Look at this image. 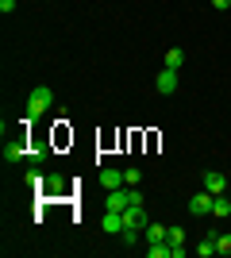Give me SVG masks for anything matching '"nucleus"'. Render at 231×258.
Here are the masks:
<instances>
[{
    "label": "nucleus",
    "mask_w": 231,
    "mask_h": 258,
    "mask_svg": "<svg viewBox=\"0 0 231 258\" xmlns=\"http://www.w3.org/2000/svg\"><path fill=\"white\" fill-rule=\"evenodd\" d=\"M139 181H143V170H139V166H127V170H123V185H127V189H135Z\"/></svg>",
    "instance_id": "15"
},
{
    "label": "nucleus",
    "mask_w": 231,
    "mask_h": 258,
    "mask_svg": "<svg viewBox=\"0 0 231 258\" xmlns=\"http://www.w3.org/2000/svg\"><path fill=\"white\" fill-rule=\"evenodd\" d=\"M177 85H181V81H177V70H158V77H154V89H158V93H162V97H170V93H177Z\"/></svg>",
    "instance_id": "2"
},
{
    "label": "nucleus",
    "mask_w": 231,
    "mask_h": 258,
    "mask_svg": "<svg viewBox=\"0 0 231 258\" xmlns=\"http://www.w3.org/2000/svg\"><path fill=\"white\" fill-rule=\"evenodd\" d=\"M189 212H197V216H212V193H208V189L193 193V201H189Z\"/></svg>",
    "instance_id": "5"
},
{
    "label": "nucleus",
    "mask_w": 231,
    "mask_h": 258,
    "mask_svg": "<svg viewBox=\"0 0 231 258\" xmlns=\"http://www.w3.org/2000/svg\"><path fill=\"white\" fill-rule=\"evenodd\" d=\"M54 104V93L46 85H39V89H31V97H27V112H23V123H35V119L43 116L46 108Z\"/></svg>",
    "instance_id": "1"
},
{
    "label": "nucleus",
    "mask_w": 231,
    "mask_h": 258,
    "mask_svg": "<svg viewBox=\"0 0 231 258\" xmlns=\"http://www.w3.org/2000/svg\"><path fill=\"white\" fill-rule=\"evenodd\" d=\"M143 235H146V243H170V227H166V224H154V220H150Z\"/></svg>",
    "instance_id": "8"
},
{
    "label": "nucleus",
    "mask_w": 231,
    "mask_h": 258,
    "mask_svg": "<svg viewBox=\"0 0 231 258\" xmlns=\"http://www.w3.org/2000/svg\"><path fill=\"white\" fill-rule=\"evenodd\" d=\"M146 224H150V216H146V208H143V205L123 208V227H139V231H146Z\"/></svg>",
    "instance_id": "3"
},
{
    "label": "nucleus",
    "mask_w": 231,
    "mask_h": 258,
    "mask_svg": "<svg viewBox=\"0 0 231 258\" xmlns=\"http://www.w3.org/2000/svg\"><path fill=\"white\" fill-rule=\"evenodd\" d=\"M27 158V143L23 139H4V162H23Z\"/></svg>",
    "instance_id": "6"
},
{
    "label": "nucleus",
    "mask_w": 231,
    "mask_h": 258,
    "mask_svg": "<svg viewBox=\"0 0 231 258\" xmlns=\"http://www.w3.org/2000/svg\"><path fill=\"white\" fill-rule=\"evenodd\" d=\"M216 254L231 258V231H227V235H216Z\"/></svg>",
    "instance_id": "18"
},
{
    "label": "nucleus",
    "mask_w": 231,
    "mask_h": 258,
    "mask_svg": "<svg viewBox=\"0 0 231 258\" xmlns=\"http://www.w3.org/2000/svg\"><path fill=\"white\" fill-rule=\"evenodd\" d=\"M212 216H231V201H227V197H212Z\"/></svg>",
    "instance_id": "14"
},
{
    "label": "nucleus",
    "mask_w": 231,
    "mask_h": 258,
    "mask_svg": "<svg viewBox=\"0 0 231 258\" xmlns=\"http://www.w3.org/2000/svg\"><path fill=\"white\" fill-rule=\"evenodd\" d=\"M0 12H4V16H12V12H16V0H0Z\"/></svg>",
    "instance_id": "21"
},
{
    "label": "nucleus",
    "mask_w": 231,
    "mask_h": 258,
    "mask_svg": "<svg viewBox=\"0 0 231 258\" xmlns=\"http://www.w3.org/2000/svg\"><path fill=\"white\" fill-rule=\"evenodd\" d=\"M146 258H174V247H170V243H150V247H146Z\"/></svg>",
    "instance_id": "13"
},
{
    "label": "nucleus",
    "mask_w": 231,
    "mask_h": 258,
    "mask_svg": "<svg viewBox=\"0 0 231 258\" xmlns=\"http://www.w3.org/2000/svg\"><path fill=\"white\" fill-rule=\"evenodd\" d=\"M166 70H181V66H185V50H181V46H174V50H166Z\"/></svg>",
    "instance_id": "10"
},
{
    "label": "nucleus",
    "mask_w": 231,
    "mask_h": 258,
    "mask_svg": "<svg viewBox=\"0 0 231 258\" xmlns=\"http://www.w3.org/2000/svg\"><path fill=\"white\" fill-rule=\"evenodd\" d=\"M139 235H143L139 227H123V231H120V239L127 243V247H135V243H139Z\"/></svg>",
    "instance_id": "19"
},
{
    "label": "nucleus",
    "mask_w": 231,
    "mask_h": 258,
    "mask_svg": "<svg viewBox=\"0 0 231 258\" xmlns=\"http://www.w3.org/2000/svg\"><path fill=\"white\" fill-rule=\"evenodd\" d=\"M170 247H185V227H170Z\"/></svg>",
    "instance_id": "20"
},
{
    "label": "nucleus",
    "mask_w": 231,
    "mask_h": 258,
    "mask_svg": "<svg viewBox=\"0 0 231 258\" xmlns=\"http://www.w3.org/2000/svg\"><path fill=\"white\" fill-rule=\"evenodd\" d=\"M23 181L31 185V189H39V193H43V185H46V177H43V173H39V170H35V166H31V170L23 173Z\"/></svg>",
    "instance_id": "16"
},
{
    "label": "nucleus",
    "mask_w": 231,
    "mask_h": 258,
    "mask_svg": "<svg viewBox=\"0 0 231 258\" xmlns=\"http://www.w3.org/2000/svg\"><path fill=\"white\" fill-rule=\"evenodd\" d=\"M193 250H197V258H212V254H216V235L200 239V243H197V247H193Z\"/></svg>",
    "instance_id": "12"
},
{
    "label": "nucleus",
    "mask_w": 231,
    "mask_h": 258,
    "mask_svg": "<svg viewBox=\"0 0 231 258\" xmlns=\"http://www.w3.org/2000/svg\"><path fill=\"white\" fill-rule=\"evenodd\" d=\"M62 189H66V177H62V173H50V177H46V185H43V193H50V197H58Z\"/></svg>",
    "instance_id": "11"
},
{
    "label": "nucleus",
    "mask_w": 231,
    "mask_h": 258,
    "mask_svg": "<svg viewBox=\"0 0 231 258\" xmlns=\"http://www.w3.org/2000/svg\"><path fill=\"white\" fill-rule=\"evenodd\" d=\"M100 185H104L108 193H112V189H123V170H112V166H108V170H100Z\"/></svg>",
    "instance_id": "9"
},
{
    "label": "nucleus",
    "mask_w": 231,
    "mask_h": 258,
    "mask_svg": "<svg viewBox=\"0 0 231 258\" xmlns=\"http://www.w3.org/2000/svg\"><path fill=\"white\" fill-rule=\"evenodd\" d=\"M100 227H104L108 235H120V231H123V212H112V208H104V216H100Z\"/></svg>",
    "instance_id": "7"
},
{
    "label": "nucleus",
    "mask_w": 231,
    "mask_h": 258,
    "mask_svg": "<svg viewBox=\"0 0 231 258\" xmlns=\"http://www.w3.org/2000/svg\"><path fill=\"white\" fill-rule=\"evenodd\" d=\"M43 158H50V147H31V151H27V162H31V166H39Z\"/></svg>",
    "instance_id": "17"
},
{
    "label": "nucleus",
    "mask_w": 231,
    "mask_h": 258,
    "mask_svg": "<svg viewBox=\"0 0 231 258\" xmlns=\"http://www.w3.org/2000/svg\"><path fill=\"white\" fill-rule=\"evenodd\" d=\"M200 185H204V189H208L212 197H220V193H227V177H223L220 170H208V173H204V177H200Z\"/></svg>",
    "instance_id": "4"
}]
</instances>
